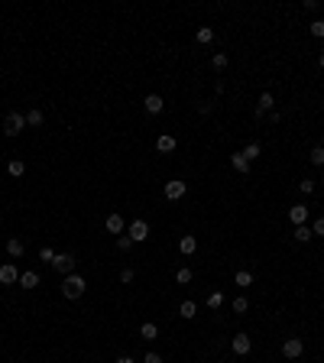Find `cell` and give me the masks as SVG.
I'll return each instance as SVG.
<instances>
[{"label":"cell","mask_w":324,"mask_h":363,"mask_svg":"<svg viewBox=\"0 0 324 363\" xmlns=\"http://www.w3.org/2000/svg\"><path fill=\"white\" fill-rule=\"evenodd\" d=\"M62 295L65 298H81L84 295V276H78V272H72V276H65L62 279Z\"/></svg>","instance_id":"6da1fadb"},{"label":"cell","mask_w":324,"mask_h":363,"mask_svg":"<svg viewBox=\"0 0 324 363\" xmlns=\"http://www.w3.org/2000/svg\"><path fill=\"white\" fill-rule=\"evenodd\" d=\"M23 127H26V114L10 110V114L4 117V133H7V136H20V133H23Z\"/></svg>","instance_id":"7a4b0ae2"},{"label":"cell","mask_w":324,"mask_h":363,"mask_svg":"<svg viewBox=\"0 0 324 363\" xmlns=\"http://www.w3.org/2000/svg\"><path fill=\"white\" fill-rule=\"evenodd\" d=\"M75 256L72 253H55V260H52V269H55V272H62V276H72V272H75Z\"/></svg>","instance_id":"3957f363"},{"label":"cell","mask_w":324,"mask_h":363,"mask_svg":"<svg viewBox=\"0 0 324 363\" xmlns=\"http://www.w3.org/2000/svg\"><path fill=\"white\" fill-rule=\"evenodd\" d=\"M127 237H130V240H133V243H143V240H150V224L136 217L133 224L127 227Z\"/></svg>","instance_id":"277c9868"},{"label":"cell","mask_w":324,"mask_h":363,"mask_svg":"<svg viewBox=\"0 0 324 363\" xmlns=\"http://www.w3.org/2000/svg\"><path fill=\"white\" fill-rule=\"evenodd\" d=\"M302 350H305L302 338H285V341H282V353H285L288 360H299V357H302Z\"/></svg>","instance_id":"5b68a950"},{"label":"cell","mask_w":324,"mask_h":363,"mask_svg":"<svg viewBox=\"0 0 324 363\" xmlns=\"http://www.w3.org/2000/svg\"><path fill=\"white\" fill-rule=\"evenodd\" d=\"M185 191H188V185H185V182H165V188H162V194H165L169 201L185 198Z\"/></svg>","instance_id":"8992f818"},{"label":"cell","mask_w":324,"mask_h":363,"mask_svg":"<svg viewBox=\"0 0 324 363\" xmlns=\"http://www.w3.org/2000/svg\"><path fill=\"white\" fill-rule=\"evenodd\" d=\"M0 282H4V286H13V282H20V269H16L13 263H4V266H0Z\"/></svg>","instance_id":"52a82bcc"},{"label":"cell","mask_w":324,"mask_h":363,"mask_svg":"<svg viewBox=\"0 0 324 363\" xmlns=\"http://www.w3.org/2000/svg\"><path fill=\"white\" fill-rule=\"evenodd\" d=\"M230 347H233V353H240V357H247V353H250V347H253V341L247 338V334H237V338L230 341Z\"/></svg>","instance_id":"ba28073f"},{"label":"cell","mask_w":324,"mask_h":363,"mask_svg":"<svg viewBox=\"0 0 324 363\" xmlns=\"http://www.w3.org/2000/svg\"><path fill=\"white\" fill-rule=\"evenodd\" d=\"M273 94H269V91H262L259 94V104H256V117H266V114H273Z\"/></svg>","instance_id":"9c48e42d"},{"label":"cell","mask_w":324,"mask_h":363,"mask_svg":"<svg viewBox=\"0 0 324 363\" xmlns=\"http://www.w3.org/2000/svg\"><path fill=\"white\" fill-rule=\"evenodd\" d=\"M143 107H146V114H162V97L159 94H146V101H143Z\"/></svg>","instance_id":"30bf717a"},{"label":"cell","mask_w":324,"mask_h":363,"mask_svg":"<svg viewBox=\"0 0 324 363\" xmlns=\"http://www.w3.org/2000/svg\"><path fill=\"white\" fill-rule=\"evenodd\" d=\"M288 217H292V224H295V227H302L305 220H308V208H305V205H295V208H288Z\"/></svg>","instance_id":"8fae6325"},{"label":"cell","mask_w":324,"mask_h":363,"mask_svg":"<svg viewBox=\"0 0 324 363\" xmlns=\"http://www.w3.org/2000/svg\"><path fill=\"white\" fill-rule=\"evenodd\" d=\"M104 227H107V234H124V217H120V214H110L107 220H104Z\"/></svg>","instance_id":"7c38bea8"},{"label":"cell","mask_w":324,"mask_h":363,"mask_svg":"<svg viewBox=\"0 0 324 363\" xmlns=\"http://www.w3.org/2000/svg\"><path fill=\"white\" fill-rule=\"evenodd\" d=\"M179 250L185 253V256H191V253L198 250V240H195V237H191V234H185V237H182V240H179Z\"/></svg>","instance_id":"4fadbf2b"},{"label":"cell","mask_w":324,"mask_h":363,"mask_svg":"<svg viewBox=\"0 0 324 363\" xmlns=\"http://www.w3.org/2000/svg\"><path fill=\"white\" fill-rule=\"evenodd\" d=\"M156 149H159V153H172V149H175V136L162 133L159 139H156Z\"/></svg>","instance_id":"5bb4252c"},{"label":"cell","mask_w":324,"mask_h":363,"mask_svg":"<svg viewBox=\"0 0 324 363\" xmlns=\"http://www.w3.org/2000/svg\"><path fill=\"white\" fill-rule=\"evenodd\" d=\"M139 338H143V341H156V338H159V327H156L153 321H146L143 327H139Z\"/></svg>","instance_id":"9a60e30c"},{"label":"cell","mask_w":324,"mask_h":363,"mask_svg":"<svg viewBox=\"0 0 324 363\" xmlns=\"http://www.w3.org/2000/svg\"><path fill=\"white\" fill-rule=\"evenodd\" d=\"M179 315L185 318V321H191V318L198 315V305H195V302H182V305H179Z\"/></svg>","instance_id":"2e32d148"},{"label":"cell","mask_w":324,"mask_h":363,"mask_svg":"<svg viewBox=\"0 0 324 363\" xmlns=\"http://www.w3.org/2000/svg\"><path fill=\"white\" fill-rule=\"evenodd\" d=\"M42 120H46V114H42V110H36V107H33L30 114H26V127H42Z\"/></svg>","instance_id":"e0dca14e"},{"label":"cell","mask_w":324,"mask_h":363,"mask_svg":"<svg viewBox=\"0 0 324 363\" xmlns=\"http://www.w3.org/2000/svg\"><path fill=\"white\" fill-rule=\"evenodd\" d=\"M7 172L13 175V179H20V175L26 172V165H23V159H10V162H7Z\"/></svg>","instance_id":"ac0fdd59"},{"label":"cell","mask_w":324,"mask_h":363,"mask_svg":"<svg viewBox=\"0 0 324 363\" xmlns=\"http://www.w3.org/2000/svg\"><path fill=\"white\" fill-rule=\"evenodd\" d=\"M20 286L23 289H36L39 286V276H36V272H20Z\"/></svg>","instance_id":"d6986e66"},{"label":"cell","mask_w":324,"mask_h":363,"mask_svg":"<svg viewBox=\"0 0 324 363\" xmlns=\"http://www.w3.org/2000/svg\"><path fill=\"white\" fill-rule=\"evenodd\" d=\"M230 165H233V169H237L240 175H243V172H250V162H247V159H243L240 153H233V156H230Z\"/></svg>","instance_id":"ffe728a7"},{"label":"cell","mask_w":324,"mask_h":363,"mask_svg":"<svg viewBox=\"0 0 324 363\" xmlns=\"http://www.w3.org/2000/svg\"><path fill=\"white\" fill-rule=\"evenodd\" d=\"M7 253H10V256H23V240H20V237H10V240H7Z\"/></svg>","instance_id":"44dd1931"},{"label":"cell","mask_w":324,"mask_h":363,"mask_svg":"<svg viewBox=\"0 0 324 363\" xmlns=\"http://www.w3.org/2000/svg\"><path fill=\"white\" fill-rule=\"evenodd\" d=\"M311 237H314V234H311V227H308V224H302V227H295V240H299V243H308V240H311Z\"/></svg>","instance_id":"7402d4cb"},{"label":"cell","mask_w":324,"mask_h":363,"mask_svg":"<svg viewBox=\"0 0 324 363\" xmlns=\"http://www.w3.org/2000/svg\"><path fill=\"white\" fill-rule=\"evenodd\" d=\"M247 162H253V159H259V143H250V146H243V153H240Z\"/></svg>","instance_id":"603a6c76"},{"label":"cell","mask_w":324,"mask_h":363,"mask_svg":"<svg viewBox=\"0 0 324 363\" xmlns=\"http://www.w3.org/2000/svg\"><path fill=\"white\" fill-rule=\"evenodd\" d=\"M233 282H237V286H253V272H247V269H240L237 276H233Z\"/></svg>","instance_id":"cb8c5ba5"},{"label":"cell","mask_w":324,"mask_h":363,"mask_svg":"<svg viewBox=\"0 0 324 363\" xmlns=\"http://www.w3.org/2000/svg\"><path fill=\"white\" fill-rule=\"evenodd\" d=\"M211 65L217 68V72H224V68H227V55H224V52H214V55H211Z\"/></svg>","instance_id":"d4e9b609"},{"label":"cell","mask_w":324,"mask_h":363,"mask_svg":"<svg viewBox=\"0 0 324 363\" xmlns=\"http://www.w3.org/2000/svg\"><path fill=\"white\" fill-rule=\"evenodd\" d=\"M308 159H311V165H324V146H314Z\"/></svg>","instance_id":"484cf974"},{"label":"cell","mask_w":324,"mask_h":363,"mask_svg":"<svg viewBox=\"0 0 324 363\" xmlns=\"http://www.w3.org/2000/svg\"><path fill=\"white\" fill-rule=\"evenodd\" d=\"M198 42H214V30H211V26H201V30H198Z\"/></svg>","instance_id":"4316f807"},{"label":"cell","mask_w":324,"mask_h":363,"mask_svg":"<svg viewBox=\"0 0 324 363\" xmlns=\"http://www.w3.org/2000/svg\"><path fill=\"white\" fill-rule=\"evenodd\" d=\"M224 305V292H211L208 295V308H221Z\"/></svg>","instance_id":"83f0119b"},{"label":"cell","mask_w":324,"mask_h":363,"mask_svg":"<svg viewBox=\"0 0 324 363\" xmlns=\"http://www.w3.org/2000/svg\"><path fill=\"white\" fill-rule=\"evenodd\" d=\"M308 30H311V36H314V39H324V20H314Z\"/></svg>","instance_id":"f1b7e54d"},{"label":"cell","mask_w":324,"mask_h":363,"mask_svg":"<svg viewBox=\"0 0 324 363\" xmlns=\"http://www.w3.org/2000/svg\"><path fill=\"white\" fill-rule=\"evenodd\" d=\"M247 298H243V295H237V298H233V312H237V315H243V312H247Z\"/></svg>","instance_id":"f546056e"},{"label":"cell","mask_w":324,"mask_h":363,"mask_svg":"<svg viewBox=\"0 0 324 363\" xmlns=\"http://www.w3.org/2000/svg\"><path fill=\"white\" fill-rule=\"evenodd\" d=\"M39 260H42V263H49V266H52V260H55V250H49V246H42V250H39Z\"/></svg>","instance_id":"4dcf8cb0"},{"label":"cell","mask_w":324,"mask_h":363,"mask_svg":"<svg viewBox=\"0 0 324 363\" xmlns=\"http://www.w3.org/2000/svg\"><path fill=\"white\" fill-rule=\"evenodd\" d=\"M175 279H179L182 286H185V282H191V269H188V266H182L179 272H175Z\"/></svg>","instance_id":"1f68e13d"},{"label":"cell","mask_w":324,"mask_h":363,"mask_svg":"<svg viewBox=\"0 0 324 363\" xmlns=\"http://www.w3.org/2000/svg\"><path fill=\"white\" fill-rule=\"evenodd\" d=\"M130 246H133V240H130L127 234H120L117 237V250H130Z\"/></svg>","instance_id":"d6a6232c"},{"label":"cell","mask_w":324,"mask_h":363,"mask_svg":"<svg viewBox=\"0 0 324 363\" xmlns=\"http://www.w3.org/2000/svg\"><path fill=\"white\" fill-rule=\"evenodd\" d=\"M311 234H318V237H324V217H318V220H314V224H311Z\"/></svg>","instance_id":"836d02e7"},{"label":"cell","mask_w":324,"mask_h":363,"mask_svg":"<svg viewBox=\"0 0 324 363\" xmlns=\"http://www.w3.org/2000/svg\"><path fill=\"white\" fill-rule=\"evenodd\" d=\"M299 188H302L305 194H311V191H314V182H311V179H302V182H299Z\"/></svg>","instance_id":"e575fe53"},{"label":"cell","mask_w":324,"mask_h":363,"mask_svg":"<svg viewBox=\"0 0 324 363\" xmlns=\"http://www.w3.org/2000/svg\"><path fill=\"white\" fill-rule=\"evenodd\" d=\"M133 279H136L133 269H124V272H120V282H133Z\"/></svg>","instance_id":"d590c367"},{"label":"cell","mask_w":324,"mask_h":363,"mask_svg":"<svg viewBox=\"0 0 324 363\" xmlns=\"http://www.w3.org/2000/svg\"><path fill=\"white\" fill-rule=\"evenodd\" d=\"M143 363H162V357H159V353H146Z\"/></svg>","instance_id":"8d00e7d4"},{"label":"cell","mask_w":324,"mask_h":363,"mask_svg":"<svg viewBox=\"0 0 324 363\" xmlns=\"http://www.w3.org/2000/svg\"><path fill=\"white\" fill-rule=\"evenodd\" d=\"M117 363H136V360H133V357H120Z\"/></svg>","instance_id":"74e56055"},{"label":"cell","mask_w":324,"mask_h":363,"mask_svg":"<svg viewBox=\"0 0 324 363\" xmlns=\"http://www.w3.org/2000/svg\"><path fill=\"white\" fill-rule=\"evenodd\" d=\"M318 65H321V68H324V52H321V55H318Z\"/></svg>","instance_id":"f35d334b"},{"label":"cell","mask_w":324,"mask_h":363,"mask_svg":"<svg viewBox=\"0 0 324 363\" xmlns=\"http://www.w3.org/2000/svg\"><path fill=\"white\" fill-rule=\"evenodd\" d=\"M221 363H224V360H221Z\"/></svg>","instance_id":"ab89813d"}]
</instances>
